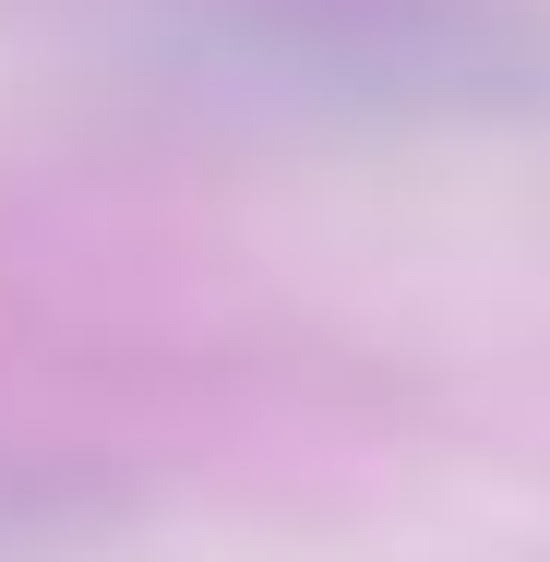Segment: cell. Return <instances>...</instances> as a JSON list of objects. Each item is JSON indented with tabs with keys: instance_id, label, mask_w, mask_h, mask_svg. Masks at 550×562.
Here are the masks:
<instances>
[{
	"instance_id": "obj_1",
	"label": "cell",
	"mask_w": 550,
	"mask_h": 562,
	"mask_svg": "<svg viewBox=\"0 0 550 562\" xmlns=\"http://www.w3.org/2000/svg\"><path fill=\"white\" fill-rule=\"evenodd\" d=\"M144 36L239 97L359 120H527L550 109L539 0H144Z\"/></svg>"
}]
</instances>
